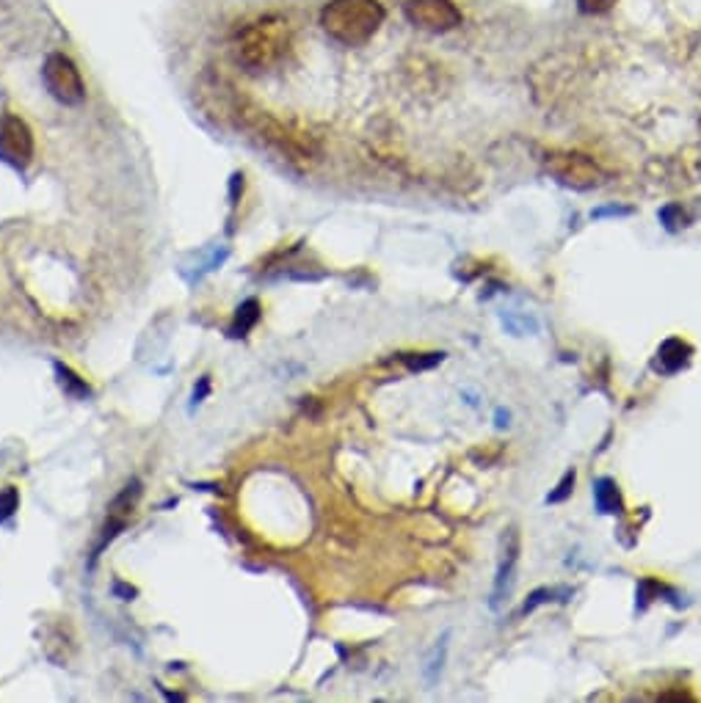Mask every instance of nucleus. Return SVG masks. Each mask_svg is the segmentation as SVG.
Returning a JSON list of instances; mask_svg holds the SVG:
<instances>
[{
	"label": "nucleus",
	"instance_id": "nucleus-1",
	"mask_svg": "<svg viewBox=\"0 0 701 703\" xmlns=\"http://www.w3.org/2000/svg\"><path fill=\"white\" fill-rule=\"evenodd\" d=\"M291 22L282 14H263L248 20L233 37V55L246 72H268L291 50Z\"/></svg>",
	"mask_w": 701,
	"mask_h": 703
},
{
	"label": "nucleus",
	"instance_id": "nucleus-2",
	"mask_svg": "<svg viewBox=\"0 0 701 703\" xmlns=\"http://www.w3.org/2000/svg\"><path fill=\"white\" fill-rule=\"evenodd\" d=\"M384 26V6L378 0H329L321 11V28L343 48H362Z\"/></svg>",
	"mask_w": 701,
	"mask_h": 703
},
{
	"label": "nucleus",
	"instance_id": "nucleus-3",
	"mask_svg": "<svg viewBox=\"0 0 701 703\" xmlns=\"http://www.w3.org/2000/svg\"><path fill=\"white\" fill-rule=\"evenodd\" d=\"M545 169L550 177H556L558 183L575 191H591L605 183L602 166L593 157L583 155V152H547Z\"/></svg>",
	"mask_w": 701,
	"mask_h": 703
},
{
	"label": "nucleus",
	"instance_id": "nucleus-4",
	"mask_svg": "<svg viewBox=\"0 0 701 703\" xmlns=\"http://www.w3.org/2000/svg\"><path fill=\"white\" fill-rule=\"evenodd\" d=\"M42 83L61 105H81L87 100V83L75 61L64 53H50L42 64Z\"/></svg>",
	"mask_w": 701,
	"mask_h": 703
},
{
	"label": "nucleus",
	"instance_id": "nucleus-5",
	"mask_svg": "<svg viewBox=\"0 0 701 703\" xmlns=\"http://www.w3.org/2000/svg\"><path fill=\"white\" fill-rule=\"evenodd\" d=\"M33 155H37V144H33V133L26 119L3 113L0 116V161L9 163L17 172H26Z\"/></svg>",
	"mask_w": 701,
	"mask_h": 703
},
{
	"label": "nucleus",
	"instance_id": "nucleus-6",
	"mask_svg": "<svg viewBox=\"0 0 701 703\" xmlns=\"http://www.w3.org/2000/svg\"><path fill=\"white\" fill-rule=\"evenodd\" d=\"M404 17L415 28L431 33L454 31L461 26V11L454 0H406Z\"/></svg>",
	"mask_w": 701,
	"mask_h": 703
},
{
	"label": "nucleus",
	"instance_id": "nucleus-7",
	"mask_svg": "<svg viewBox=\"0 0 701 703\" xmlns=\"http://www.w3.org/2000/svg\"><path fill=\"white\" fill-rule=\"evenodd\" d=\"M508 541H511V543H508L506 552H502L500 569H497L495 593H491V607H500V602L508 597V593H511V585H514V569H517V558H519V538H517V532L511 530Z\"/></svg>",
	"mask_w": 701,
	"mask_h": 703
},
{
	"label": "nucleus",
	"instance_id": "nucleus-8",
	"mask_svg": "<svg viewBox=\"0 0 701 703\" xmlns=\"http://www.w3.org/2000/svg\"><path fill=\"white\" fill-rule=\"evenodd\" d=\"M691 359V345H685L682 339H666L658 350V367L663 373H677L688 365Z\"/></svg>",
	"mask_w": 701,
	"mask_h": 703
},
{
	"label": "nucleus",
	"instance_id": "nucleus-9",
	"mask_svg": "<svg viewBox=\"0 0 701 703\" xmlns=\"http://www.w3.org/2000/svg\"><path fill=\"white\" fill-rule=\"evenodd\" d=\"M257 320H260V304L254 302V298H248V302L237 306L235 323L233 328H230V334H233V337H246V334L257 326Z\"/></svg>",
	"mask_w": 701,
	"mask_h": 703
},
{
	"label": "nucleus",
	"instance_id": "nucleus-10",
	"mask_svg": "<svg viewBox=\"0 0 701 703\" xmlns=\"http://www.w3.org/2000/svg\"><path fill=\"white\" fill-rule=\"evenodd\" d=\"M593 500H597V508L602 513H619L621 502H619V491H616L613 480H599L597 489H593Z\"/></svg>",
	"mask_w": 701,
	"mask_h": 703
},
{
	"label": "nucleus",
	"instance_id": "nucleus-11",
	"mask_svg": "<svg viewBox=\"0 0 701 703\" xmlns=\"http://www.w3.org/2000/svg\"><path fill=\"white\" fill-rule=\"evenodd\" d=\"M55 373H59V381H61V387L67 389V393L75 395V398H89V387L75 376V373L70 370V367L55 365Z\"/></svg>",
	"mask_w": 701,
	"mask_h": 703
},
{
	"label": "nucleus",
	"instance_id": "nucleus-12",
	"mask_svg": "<svg viewBox=\"0 0 701 703\" xmlns=\"http://www.w3.org/2000/svg\"><path fill=\"white\" fill-rule=\"evenodd\" d=\"M445 651H448V634H445V638L439 640V645H434V656H431V660H428V668H426L428 682H434V679H437V673L443 671Z\"/></svg>",
	"mask_w": 701,
	"mask_h": 703
},
{
	"label": "nucleus",
	"instance_id": "nucleus-13",
	"mask_svg": "<svg viewBox=\"0 0 701 703\" xmlns=\"http://www.w3.org/2000/svg\"><path fill=\"white\" fill-rule=\"evenodd\" d=\"M17 505H20V497H17V489L0 491V521L9 519V516L17 510Z\"/></svg>",
	"mask_w": 701,
	"mask_h": 703
},
{
	"label": "nucleus",
	"instance_id": "nucleus-14",
	"mask_svg": "<svg viewBox=\"0 0 701 703\" xmlns=\"http://www.w3.org/2000/svg\"><path fill=\"white\" fill-rule=\"evenodd\" d=\"M578 6L586 14H605V11L613 9L616 0H578Z\"/></svg>",
	"mask_w": 701,
	"mask_h": 703
},
{
	"label": "nucleus",
	"instance_id": "nucleus-15",
	"mask_svg": "<svg viewBox=\"0 0 701 703\" xmlns=\"http://www.w3.org/2000/svg\"><path fill=\"white\" fill-rule=\"evenodd\" d=\"M572 486H575V472H569V475H567V478H563V480H561V486H558V491H556V495H550V497H547V502H561V500H563V497H567V495H569V491H572Z\"/></svg>",
	"mask_w": 701,
	"mask_h": 703
},
{
	"label": "nucleus",
	"instance_id": "nucleus-16",
	"mask_svg": "<svg viewBox=\"0 0 701 703\" xmlns=\"http://www.w3.org/2000/svg\"><path fill=\"white\" fill-rule=\"evenodd\" d=\"M437 361H443V354H428V359H406V365L412 370H426V367H434Z\"/></svg>",
	"mask_w": 701,
	"mask_h": 703
},
{
	"label": "nucleus",
	"instance_id": "nucleus-17",
	"mask_svg": "<svg viewBox=\"0 0 701 703\" xmlns=\"http://www.w3.org/2000/svg\"><path fill=\"white\" fill-rule=\"evenodd\" d=\"M608 213H610V215H630V210H619V207H610V210H597V213H593V215H597V218H599V215H608Z\"/></svg>",
	"mask_w": 701,
	"mask_h": 703
},
{
	"label": "nucleus",
	"instance_id": "nucleus-18",
	"mask_svg": "<svg viewBox=\"0 0 701 703\" xmlns=\"http://www.w3.org/2000/svg\"><path fill=\"white\" fill-rule=\"evenodd\" d=\"M207 387H211V384H207V378H202L200 389H196V393H194V400H196V403H200L202 398H205V395H207Z\"/></svg>",
	"mask_w": 701,
	"mask_h": 703
}]
</instances>
